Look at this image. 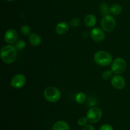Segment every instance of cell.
<instances>
[{"instance_id":"1","label":"cell","mask_w":130,"mask_h":130,"mask_svg":"<svg viewBox=\"0 0 130 130\" xmlns=\"http://www.w3.org/2000/svg\"><path fill=\"white\" fill-rule=\"evenodd\" d=\"M17 50L11 44H7L1 50V58L4 63L6 64H11L13 63L17 56Z\"/></svg>"},{"instance_id":"10","label":"cell","mask_w":130,"mask_h":130,"mask_svg":"<svg viewBox=\"0 0 130 130\" xmlns=\"http://www.w3.org/2000/svg\"><path fill=\"white\" fill-rule=\"evenodd\" d=\"M111 85L113 87L118 90H122L125 87L126 81L124 77L120 75H116L113 76L111 79Z\"/></svg>"},{"instance_id":"13","label":"cell","mask_w":130,"mask_h":130,"mask_svg":"<svg viewBox=\"0 0 130 130\" xmlns=\"http://www.w3.org/2000/svg\"><path fill=\"white\" fill-rule=\"evenodd\" d=\"M52 130H70V127L67 122L58 121L53 124Z\"/></svg>"},{"instance_id":"12","label":"cell","mask_w":130,"mask_h":130,"mask_svg":"<svg viewBox=\"0 0 130 130\" xmlns=\"http://www.w3.org/2000/svg\"><path fill=\"white\" fill-rule=\"evenodd\" d=\"M29 41L33 46H38L41 43V38L39 34L32 33L29 36Z\"/></svg>"},{"instance_id":"9","label":"cell","mask_w":130,"mask_h":130,"mask_svg":"<svg viewBox=\"0 0 130 130\" xmlns=\"http://www.w3.org/2000/svg\"><path fill=\"white\" fill-rule=\"evenodd\" d=\"M91 39L96 43H101L105 39V35L104 30L99 27H95L90 32Z\"/></svg>"},{"instance_id":"23","label":"cell","mask_w":130,"mask_h":130,"mask_svg":"<svg viewBox=\"0 0 130 130\" xmlns=\"http://www.w3.org/2000/svg\"><path fill=\"white\" fill-rule=\"evenodd\" d=\"M99 130H114V128L111 125L109 124H104L100 128Z\"/></svg>"},{"instance_id":"3","label":"cell","mask_w":130,"mask_h":130,"mask_svg":"<svg viewBox=\"0 0 130 130\" xmlns=\"http://www.w3.org/2000/svg\"><path fill=\"white\" fill-rule=\"evenodd\" d=\"M43 95L46 100L51 103H56L61 97L60 91L53 86H48L44 90Z\"/></svg>"},{"instance_id":"7","label":"cell","mask_w":130,"mask_h":130,"mask_svg":"<svg viewBox=\"0 0 130 130\" xmlns=\"http://www.w3.org/2000/svg\"><path fill=\"white\" fill-rule=\"evenodd\" d=\"M25 83H26L25 76L22 74H17L11 78L10 85L14 88L20 89L25 85Z\"/></svg>"},{"instance_id":"8","label":"cell","mask_w":130,"mask_h":130,"mask_svg":"<svg viewBox=\"0 0 130 130\" xmlns=\"http://www.w3.org/2000/svg\"><path fill=\"white\" fill-rule=\"evenodd\" d=\"M18 33L15 29H10L6 30L4 35V40L8 44H12L16 43L18 39Z\"/></svg>"},{"instance_id":"21","label":"cell","mask_w":130,"mask_h":130,"mask_svg":"<svg viewBox=\"0 0 130 130\" xmlns=\"http://www.w3.org/2000/svg\"><path fill=\"white\" fill-rule=\"evenodd\" d=\"M80 23H81V21L79 18H74L71 20L69 24L72 27H77L80 25Z\"/></svg>"},{"instance_id":"20","label":"cell","mask_w":130,"mask_h":130,"mask_svg":"<svg viewBox=\"0 0 130 130\" xmlns=\"http://www.w3.org/2000/svg\"><path fill=\"white\" fill-rule=\"evenodd\" d=\"M112 71L111 70H107V71H104V72L102 74V78L104 79V80H109L110 79V78L112 76Z\"/></svg>"},{"instance_id":"2","label":"cell","mask_w":130,"mask_h":130,"mask_svg":"<svg viewBox=\"0 0 130 130\" xmlns=\"http://www.w3.org/2000/svg\"><path fill=\"white\" fill-rule=\"evenodd\" d=\"M94 60L95 63L100 66H108L112 62L113 59L111 55L105 51H99L94 55Z\"/></svg>"},{"instance_id":"18","label":"cell","mask_w":130,"mask_h":130,"mask_svg":"<svg viewBox=\"0 0 130 130\" xmlns=\"http://www.w3.org/2000/svg\"><path fill=\"white\" fill-rule=\"evenodd\" d=\"M15 47L16 48V49L19 51L23 50L24 48H25V46H26V43L22 39H19V40L17 41L16 43H15Z\"/></svg>"},{"instance_id":"14","label":"cell","mask_w":130,"mask_h":130,"mask_svg":"<svg viewBox=\"0 0 130 130\" xmlns=\"http://www.w3.org/2000/svg\"><path fill=\"white\" fill-rule=\"evenodd\" d=\"M96 23V18L93 14H89L85 18V24L88 27H92L95 26Z\"/></svg>"},{"instance_id":"24","label":"cell","mask_w":130,"mask_h":130,"mask_svg":"<svg viewBox=\"0 0 130 130\" xmlns=\"http://www.w3.org/2000/svg\"><path fill=\"white\" fill-rule=\"evenodd\" d=\"M83 130H95V128L91 124H86V126H84Z\"/></svg>"},{"instance_id":"19","label":"cell","mask_w":130,"mask_h":130,"mask_svg":"<svg viewBox=\"0 0 130 130\" xmlns=\"http://www.w3.org/2000/svg\"><path fill=\"white\" fill-rule=\"evenodd\" d=\"M20 31L24 36H29L31 32V29L29 25H23L20 28Z\"/></svg>"},{"instance_id":"16","label":"cell","mask_w":130,"mask_h":130,"mask_svg":"<svg viewBox=\"0 0 130 130\" xmlns=\"http://www.w3.org/2000/svg\"><path fill=\"white\" fill-rule=\"evenodd\" d=\"M100 12L102 16L109 15L110 13V8L109 7L108 5L105 3H102L100 5Z\"/></svg>"},{"instance_id":"22","label":"cell","mask_w":130,"mask_h":130,"mask_svg":"<svg viewBox=\"0 0 130 130\" xmlns=\"http://www.w3.org/2000/svg\"><path fill=\"white\" fill-rule=\"evenodd\" d=\"M88 122V118L86 117H81L77 121V124L80 126H85L87 124Z\"/></svg>"},{"instance_id":"4","label":"cell","mask_w":130,"mask_h":130,"mask_svg":"<svg viewBox=\"0 0 130 130\" xmlns=\"http://www.w3.org/2000/svg\"><path fill=\"white\" fill-rule=\"evenodd\" d=\"M126 69V61L121 57H118L113 60L111 65V71L114 74L119 75L123 74Z\"/></svg>"},{"instance_id":"15","label":"cell","mask_w":130,"mask_h":130,"mask_svg":"<svg viewBox=\"0 0 130 130\" xmlns=\"http://www.w3.org/2000/svg\"><path fill=\"white\" fill-rule=\"evenodd\" d=\"M123 10V8L119 4H114L110 7V13L114 15H118L121 14Z\"/></svg>"},{"instance_id":"17","label":"cell","mask_w":130,"mask_h":130,"mask_svg":"<svg viewBox=\"0 0 130 130\" xmlns=\"http://www.w3.org/2000/svg\"><path fill=\"white\" fill-rule=\"evenodd\" d=\"M86 99V95L83 92H79L75 96V100L77 104H82L85 102Z\"/></svg>"},{"instance_id":"11","label":"cell","mask_w":130,"mask_h":130,"mask_svg":"<svg viewBox=\"0 0 130 130\" xmlns=\"http://www.w3.org/2000/svg\"><path fill=\"white\" fill-rule=\"evenodd\" d=\"M70 25L67 22H60L55 27V31L58 35H63L69 30Z\"/></svg>"},{"instance_id":"6","label":"cell","mask_w":130,"mask_h":130,"mask_svg":"<svg viewBox=\"0 0 130 130\" xmlns=\"http://www.w3.org/2000/svg\"><path fill=\"white\" fill-rule=\"evenodd\" d=\"M102 117V111L99 107H91L86 113V118L90 123H96L101 119Z\"/></svg>"},{"instance_id":"25","label":"cell","mask_w":130,"mask_h":130,"mask_svg":"<svg viewBox=\"0 0 130 130\" xmlns=\"http://www.w3.org/2000/svg\"><path fill=\"white\" fill-rule=\"evenodd\" d=\"M6 1H14V0H6Z\"/></svg>"},{"instance_id":"5","label":"cell","mask_w":130,"mask_h":130,"mask_svg":"<svg viewBox=\"0 0 130 130\" xmlns=\"http://www.w3.org/2000/svg\"><path fill=\"white\" fill-rule=\"evenodd\" d=\"M116 22L112 16L110 15L103 17L101 20V26L103 30L107 32H110L114 30Z\"/></svg>"}]
</instances>
